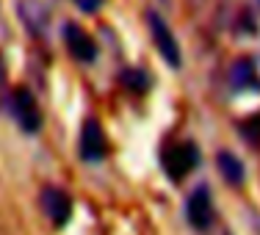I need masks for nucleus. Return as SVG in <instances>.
Returning a JSON list of instances; mask_svg holds the SVG:
<instances>
[{
	"label": "nucleus",
	"mask_w": 260,
	"mask_h": 235,
	"mask_svg": "<svg viewBox=\"0 0 260 235\" xmlns=\"http://www.w3.org/2000/svg\"><path fill=\"white\" fill-rule=\"evenodd\" d=\"M122 86L141 94V91L150 89V78H147V72H141V70H125L122 72Z\"/></svg>",
	"instance_id": "9d476101"
},
{
	"label": "nucleus",
	"mask_w": 260,
	"mask_h": 235,
	"mask_svg": "<svg viewBox=\"0 0 260 235\" xmlns=\"http://www.w3.org/2000/svg\"><path fill=\"white\" fill-rule=\"evenodd\" d=\"M39 202H42L45 216L53 221V227H64L67 221L72 219V199L61 188H55V185H47V188L42 191Z\"/></svg>",
	"instance_id": "39448f33"
},
{
	"label": "nucleus",
	"mask_w": 260,
	"mask_h": 235,
	"mask_svg": "<svg viewBox=\"0 0 260 235\" xmlns=\"http://www.w3.org/2000/svg\"><path fill=\"white\" fill-rule=\"evenodd\" d=\"M185 219L194 230H208L213 224V199H210V191L205 185L194 191L185 202Z\"/></svg>",
	"instance_id": "20e7f679"
},
{
	"label": "nucleus",
	"mask_w": 260,
	"mask_h": 235,
	"mask_svg": "<svg viewBox=\"0 0 260 235\" xmlns=\"http://www.w3.org/2000/svg\"><path fill=\"white\" fill-rule=\"evenodd\" d=\"M0 83H3V61H0Z\"/></svg>",
	"instance_id": "f8f14e48"
},
{
	"label": "nucleus",
	"mask_w": 260,
	"mask_h": 235,
	"mask_svg": "<svg viewBox=\"0 0 260 235\" xmlns=\"http://www.w3.org/2000/svg\"><path fill=\"white\" fill-rule=\"evenodd\" d=\"M64 42H67V50L75 55L78 61H83V64H91V61L97 58L94 39H91V36L86 33L78 22H67V25H64Z\"/></svg>",
	"instance_id": "423d86ee"
},
{
	"label": "nucleus",
	"mask_w": 260,
	"mask_h": 235,
	"mask_svg": "<svg viewBox=\"0 0 260 235\" xmlns=\"http://www.w3.org/2000/svg\"><path fill=\"white\" fill-rule=\"evenodd\" d=\"M147 22H150V30H152V42H155L158 53L164 55V61L169 66H180L183 58H180V45H177L175 33H172V28L166 25V20L158 14V11H150L147 14Z\"/></svg>",
	"instance_id": "f03ea898"
},
{
	"label": "nucleus",
	"mask_w": 260,
	"mask_h": 235,
	"mask_svg": "<svg viewBox=\"0 0 260 235\" xmlns=\"http://www.w3.org/2000/svg\"><path fill=\"white\" fill-rule=\"evenodd\" d=\"M230 83H233V89L235 91H244V89H257V72H255V64L252 61H238V64L233 66V72H230Z\"/></svg>",
	"instance_id": "1a4fd4ad"
},
{
	"label": "nucleus",
	"mask_w": 260,
	"mask_h": 235,
	"mask_svg": "<svg viewBox=\"0 0 260 235\" xmlns=\"http://www.w3.org/2000/svg\"><path fill=\"white\" fill-rule=\"evenodd\" d=\"M105 152H108L105 133H103L100 122H97L94 116H89V119L83 122V127H80V158L97 163V160L105 158Z\"/></svg>",
	"instance_id": "7ed1b4c3"
},
{
	"label": "nucleus",
	"mask_w": 260,
	"mask_h": 235,
	"mask_svg": "<svg viewBox=\"0 0 260 235\" xmlns=\"http://www.w3.org/2000/svg\"><path fill=\"white\" fill-rule=\"evenodd\" d=\"M72 3H75L80 11H86V14H94V11L100 9V0H72Z\"/></svg>",
	"instance_id": "9b49d317"
},
{
	"label": "nucleus",
	"mask_w": 260,
	"mask_h": 235,
	"mask_svg": "<svg viewBox=\"0 0 260 235\" xmlns=\"http://www.w3.org/2000/svg\"><path fill=\"white\" fill-rule=\"evenodd\" d=\"M14 116H17V122H20V127L25 133H36L42 127L39 105H36V97L30 94L28 89H17L14 91Z\"/></svg>",
	"instance_id": "0eeeda50"
},
{
	"label": "nucleus",
	"mask_w": 260,
	"mask_h": 235,
	"mask_svg": "<svg viewBox=\"0 0 260 235\" xmlns=\"http://www.w3.org/2000/svg\"><path fill=\"white\" fill-rule=\"evenodd\" d=\"M200 163V150L191 141H177V144H166L160 150V166H164L166 177L175 183H180L185 175L194 172V166Z\"/></svg>",
	"instance_id": "f257e3e1"
},
{
	"label": "nucleus",
	"mask_w": 260,
	"mask_h": 235,
	"mask_svg": "<svg viewBox=\"0 0 260 235\" xmlns=\"http://www.w3.org/2000/svg\"><path fill=\"white\" fill-rule=\"evenodd\" d=\"M216 163H219L221 177H224V180L230 183V185H241V183H244L246 172H244V163H241L238 155H233V152L221 150L219 155H216Z\"/></svg>",
	"instance_id": "6e6552de"
}]
</instances>
